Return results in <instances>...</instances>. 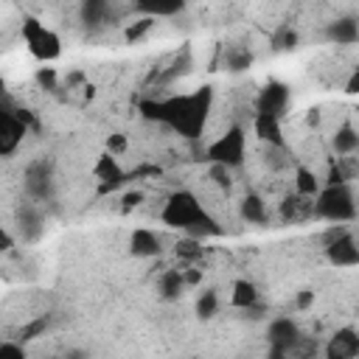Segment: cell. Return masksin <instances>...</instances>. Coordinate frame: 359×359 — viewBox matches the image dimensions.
<instances>
[{
	"label": "cell",
	"instance_id": "cell-12",
	"mask_svg": "<svg viewBox=\"0 0 359 359\" xmlns=\"http://www.w3.org/2000/svg\"><path fill=\"white\" fill-rule=\"evenodd\" d=\"M252 129H255L258 140L269 143V149H283V146H286V140H283V126H280V118H278V115L255 112Z\"/></svg>",
	"mask_w": 359,
	"mask_h": 359
},
{
	"label": "cell",
	"instance_id": "cell-42",
	"mask_svg": "<svg viewBox=\"0 0 359 359\" xmlns=\"http://www.w3.org/2000/svg\"><path fill=\"white\" fill-rule=\"evenodd\" d=\"M306 123H309V126H317V123H320V109H309Z\"/></svg>",
	"mask_w": 359,
	"mask_h": 359
},
{
	"label": "cell",
	"instance_id": "cell-25",
	"mask_svg": "<svg viewBox=\"0 0 359 359\" xmlns=\"http://www.w3.org/2000/svg\"><path fill=\"white\" fill-rule=\"evenodd\" d=\"M154 22H157V17H149V14H143L140 20H135V22H129L126 25V31H123V39L132 45V42H137V39H143L151 28H154Z\"/></svg>",
	"mask_w": 359,
	"mask_h": 359
},
{
	"label": "cell",
	"instance_id": "cell-10",
	"mask_svg": "<svg viewBox=\"0 0 359 359\" xmlns=\"http://www.w3.org/2000/svg\"><path fill=\"white\" fill-rule=\"evenodd\" d=\"M258 112H266V115H283V109L289 107V87L283 81H269L264 84V90L258 93V101H255Z\"/></svg>",
	"mask_w": 359,
	"mask_h": 359
},
{
	"label": "cell",
	"instance_id": "cell-13",
	"mask_svg": "<svg viewBox=\"0 0 359 359\" xmlns=\"http://www.w3.org/2000/svg\"><path fill=\"white\" fill-rule=\"evenodd\" d=\"M325 255L334 266H356L359 264V244L353 241L351 233H345L342 238L325 244Z\"/></svg>",
	"mask_w": 359,
	"mask_h": 359
},
{
	"label": "cell",
	"instance_id": "cell-3",
	"mask_svg": "<svg viewBox=\"0 0 359 359\" xmlns=\"http://www.w3.org/2000/svg\"><path fill=\"white\" fill-rule=\"evenodd\" d=\"M205 213H208V210L202 208V202L196 199V194H191V191H174V194L165 199L160 219H163L168 227L188 233Z\"/></svg>",
	"mask_w": 359,
	"mask_h": 359
},
{
	"label": "cell",
	"instance_id": "cell-15",
	"mask_svg": "<svg viewBox=\"0 0 359 359\" xmlns=\"http://www.w3.org/2000/svg\"><path fill=\"white\" fill-rule=\"evenodd\" d=\"M325 36H328L331 42H337V45H351V42L359 39V20L342 17V20L331 22V25L325 28Z\"/></svg>",
	"mask_w": 359,
	"mask_h": 359
},
{
	"label": "cell",
	"instance_id": "cell-34",
	"mask_svg": "<svg viewBox=\"0 0 359 359\" xmlns=\"http://www.w3.org/2000/svg\"><path fill=\"white\" fill-rule=\"evenodd\" d=\"M107 151H112V154H123V151H126V135H121V132L109 135V137H107Z\"/></svg>",
	"mask_w": 359,
	"mask_h": 359
},
{
	"label": "cell",
	"instance_id": "cell-28",
	"mask_svg": "<svg viewBox=\"0 0 359 359\" xmlns=\"http://www.w3.org/2000/svg\"><path fill=\"white\" fill-rule=\"evenodd\" d=\"M216 306H219V297H216L213 289H208V292H202L199 300H196V314H199L202 320H210V317L216 314Z\"/></svg>",
	"mask_w": 359,
	"mask_h": 359
},
{
	"label": "cell",
	"instance_id": "cell-27",
	"mask_svg": "<svg viewBox=\"0 0 359 359\" xmlns=\"http://www.w3.org/2000/svg\"><path fill=\"white\" fill-rule=\"evenodd\" d=\"M50 325V320L48 317H36V320H31V323H25L20 331H17V337L14 339H20V342H28V339H36L39 334H45V328Z\"/></svg>",
	"mask_w": 359,
	"mask_h": 359
},
{
	"label": "cell",
	"instance_id": "cell-31",
	"mask_svg": "<svg viewBox=\"0 0 359 359\" xmlns=\"http://www.w3.org/2000/svg\"><path fill=\"white\" fill-rule=\"evenodd\" d=\"M36 84L45 90H56V70L53 67H39L36 70Z\"/></svg>",
	"mask_w": 359,
	"mask_h": 359
},
{
	"label": "cell",
	"instance_id": "cell-14",
	"mask_svg": "<svg viewBox=\"0 0 359 359\" xmlns=\"http://www.w3.org/2000/svg\"><path fill=\"white\" fill-rule=\"evenodd\" d=\"M129 252L137 255V258H154L160 255V236L146 230V227H137L132 236H129Z\"/></svg>",
	"mask_w": 359,
	"mask_h": 359
},
{
	"label": "cell",
	"instance_id": "cell-8",
	"mask_svg": "<svg viewBox=\"0 0 359 359\" xmlns=\"http://www.w3.org/2000/svg\"><path fill=\"white\" fill-rule=\"evenodd\" d=\"M25 132H28V126H25V121L17 115V109H8V107H6V109L0 112V154L8 157V154L22 143Z\"/></svg>",
	"mask_w": 359,
	"mask_h": 359
},
{
	"label": "cell",
	"instance_id": "cell-7",
	"mask_svg": "<svg viewBox=\"0 0 359 359\" xmlns=\"http://www.w3.org/2000/svg\"><path fill=\"white\" fill-rule=\"evenodd\" d=\"M300 339V328L294 320L289 317H278L269 323V345H272V356H286L294 353V345Z\"/></svg>",
	"mask_w": 359,
	"mask_h": 359
},
{
	"label": "cell",
	"instance_id": "cell-16",
	"mask_svg": "<svg viewBox=\"0 0 359 359\" xmlns=\"http://www.w3.org/2000/svg\"><path fill=\"white\" fill-rule=\"evenodd\" d=\"M311 196H303L294 191V196H286L280 202V216L286 222H297V219H306L309 213H314V202H309Z\"/></svg>",
	"mask_w": 359,
	"mask_h": 359
},
{
	"label": "cell",
	"instance_id": "cell-35",
	"mask_svg": "<svg viewBox=\"0 0 359 359\" xmlns=\"http://www.w3.org/2000/svg\"><path fill=\"white\" fill-rule=\"evenodd\" d=\"M345 233H348V227H345V224H339V222H334V224H331V227L323 233V244H331V241L342 238Z\"/></svg>",
	"mask_w": 359,
	"mask_h": 359
},
{
	"label": "cell",
	"instance_id": "cell-9",
	"mask_svg": "<svg viewBox=\"0 0 359 359\" xmlns=\"http://www.w3.org/2000/svg\"><path fill=\"white\" fill-rule=\"evenodd\" d=\"M93 177L98 180V191H101V194L118 188V185L126 180V174H123V168L118 165V160H115L112 151L98 154V160H95V165H93Z\"/></svg>",
	"mask_w": 359,
	"mask_h": 359
},
{
	"label": "cell",
	"instance_id": "cell-24",
	"mask_svg": "<svg viewBox=\"0 0 359 359\" xmlns=\"http://www.w3.org/2000/svg\"><path fill=\"white\" fill-rule=\"evenodd\" d=\"M20 230L25 233V238H36L42 233V216L34 205H25L20 210Z\"/></svg>",
	"mask_w": 359,
	"mask_h": 359
},
{
	"label": "cell",
	"instance_id": "cell-39",
	"mask_svg": "<svg viewBox=\"0 0 359 359\" xmlns=\"http://www.w3.org/2000/svg\"><path fill=\"white\" fill-rule=\"evenodd\" d=\"M311 303H314V292H309V289H306V292H300V294H297V309H309Z\"/></svg>",
	"mask_w": 359,
	"mask_h": 359
},
{
	"label": "cell",
	"instance_id": "cell-33",
	"mask_svg": "<svg viewBox=\"0 0 359 359\" xmlns=\"http://www.w3.org/2000/svg\"><path fill=\"white\" fill-rule=\"evenodd\" d=\"M0 356H17V359H22V356H25V348H22L20 339H17V342L6 339V342H0Z\"/></svg>",
	"mask_w": 359,
	"mask_h": 359
},
{
	"label": "cell",
	"instance_id": "cell-29",
	"mask_svg": "<svg viewBox=\"0 0 359 359\" xmlns=\"http://www.w3.org/2000/svg\"><path fill=\"white\" fill-rule=\"evenodd\" d=\"M177 255H180V258H188V261H196V258L202 255V238H194V236L182 238V241L177 244Z\"/></svg>",
	"mask_w": 359,
	"mask_h": 359
},
{
	"label": "cell",
	"instance_id": "cell-40",
	"mask_svg": "<svg viewBox=\"0 0 359 359\" xmlns=\"http://www.w3.org/2000/svg\"><path fill=\"white\" fill-rule=\"evenodd\" d=\"M0 244H3V247H0V250H3V252H8V250H11V247H14V238H11V233H8V230H6V227H3V230H0Z\"/></svg>",
	"mask_w": 359,
	"mask_h": 359
},
{
	"label": "cell",
	"instance_id": "cell-17",
	"mask_svg": "<svg viewBox=\"0 0 359 359\" xmlns=\"http://www.w3.org/2000/svg\"><path fill=\"white\" fill-rule=\"evenodd\" d=\"M185 6V0H135V8L149 17H171Z\"/></svg>",
	"mask_w": 359,
	"mask_h": 359
},
{
	"label": "cell",
	"instance_id": "cell-4",
	"mask_svg": "<svg viewBox=\"0 0 359 359\" xmlns=\"http://www.w3.org/2000/svg\"><path fill=\"white\" fill-rule=\"evenodd\" d=\"M22 39H25L28 50L39 62H53V59L62 56V39L50 28H45L36 17H25L22 20Z\"/></svg>",
	"mask_w": 359,
	"mask_h": 359
},
{
	"label": "cell",
	"instance_id": "cell-18",
	"mask_svg": "<svg viewBox=\"0 0 359 359\" xmlns=\"http://www.w3.org/2000/svg\"><path fill=\"white\" fill-rule=\"evenodd\" d=\"M185 286H188V283H185L182 269H165V272L160 275V294H163L165 300H177Z\"/></svg>",
	"mask_w": 359,
	"mask_h": 359
},
{
	"label": "cell",
	"instance_id": "cell-22",
	"mask_svg": "<svg viewBox=\"0 0 359 359\" xmlns=\"http://www.w3.org/2000/svg\"><path fill=\"white\" fill-rule=\"evenodd\" d=\"M109 14V3L107 0H81V20L87 25H101Z\"/></svg>",
	"mask_w": 359,
	"mask_h": 359
},
{
	"label": "cell",
	"instance_id": "cell-32",
	"mask_svg": "<svg viewBox=\"0 0 359 359\" xmlns=\"http://www.w3.org/2000/svg\"><path fill=\"white\" fill-rule=\"evenodd\" d=\"M230 171H233V168H227V165H222V163H213V165H210V177H213V182L222 185V188L230 185Z\"/></svg>",
	"mask_w": 359,
	"mask_h": 359
},
{
	"label": "cell",
	"instance_id": "cell-2",
	"mask_svg": "<svg viewBox=\"0 0 359 359\" xmlns=\"http://www.w3.org/2000/svg\"><path fill=\"white\" fill-rule=\"evenodd\" d=\"M314 216L328 219V222H348L356 216V199L348 188V182L339 185H325L314 196Z\"/></svg>",
	"mask_w": 359,
	"mask_h": 359
},
{
	"label": "cell",
	"instance_id": "cell-21",
	"mask_svg": "<svg viewBox=\"0 0 359 359\" xmlns=\"http://www.w3.org/2000/svg\"><path fill=\"white\" fill-rule=\"evenodd\" d=\"M230 303L236 309H250L258 303V289L252 280H236L233 283V294H230Z\"/></svg>",
	"mask_w": 359,
	"mask_h": 359
},
{
	"label": "cell",
	"instance_id": "cell-6",
	"mask_svg": "<svg viewBox=\"0 0 359 359\" xmlns=\"http://www.w3.org/2000/svg\"><path fill=\"white\" fill-rule=\"evenodd\" d=\"M25 194L36 202H45L50 194H53V168L48 160H34L28 168H25Z\"/></svg>",
	"mask_w": 359,
	"mask_h": 359
},
{
	"label": "cell",
	"instance_id": "cell-5",
	"mask_svg": "<svg viewBox=\"0 0 359 359\" xmlns=\"http://www.w3.org/2000/svg\"><path fill=\"white\" fill-rule=\"evenodd\" d=\"M244 149H247L244 129H241V126H230L224 135H219V137L208 146L205 157H208L210 163H222V165H227V168H238V165L244 163Z\"/></svg>",
	"mask_w": 359,
	"mask_h": 359
},
{
	"label": "cell",
	"instance_id": "cell-38",
	"mask_svg": "<svg viewBox=\"0 0 359 359\" xmlns=\"http://www.w3.org/2000/svg\"><path fill=\"white\" fill-rule=\"evenodd\" d=\"M143 202V194L140 191H129L126 196H123V210H129V208H137Z\"/></svg>",
	"mask_w": 359,
	"mask_h": 359
},
{
	"label": "cell",
	"instance_id": "cell-26",
	"mask_svg": "<svg viewBox=\"0 0 359 359\" xmlns=\"http://www.w3.org/2000/svg\"><path fill=\"white\" fill-rule=\"evenodd\" d=\"M250 62H252V53H250L247 48H227V50H224V65H227V70H233V73L247 70Z\"/></svg>",
	"mask_w": 359,
	"mask_h": 359
},
{
	"label": "cell",
	"instance_id": "cell-41",
	"mask_svg": "<svg viewBox=\"0 0 359 359\" xmlns=\"http://www.w3.org/2000/svg\"><path fill=\"white\" fill-rule=\"evenodd\" d=\"M182 275H185V283H188V286H194V283L202 280V272H199V269H182Z\"/></svg>",
	"mask_w": 359,
	"mask_h": 359
},
{
	"label": "cell",
	"instance_id": "cell-1",
	"mask_svg": "<svg viewBox=\"0 0 359 359\" xmlns=\"http://www.w3.org/2000/svg\"><path fill=\"white\" fill-rule=\"evenodd\" d=\"M210 104H213V90L199 87L188 95H171V98H163V101L143 98L140 101V115L146 121L163 123V126L174 129L177 135L194 140V137L202 135V129L208 123Z\"/></svg>",
	"mask_w": 359,
	"mask_h": 359
},
{
	"label": "cell",
	"instance_id": "cell-36",
	"mask_svg": "<svg viewBox=\"0 0 359 359\" xmlns=\"http://www.w3.org/2000/svg\"><path fill=\"white\" fill-rule=\"evenodd\" d=\"M345 180H348V177H345V168H342V163H337V165H331L325 185H339V182H345Z\"/></svg>",
	"mask_w": 359,
	"mask_h": 359
},
{
	"label": "cell",
	"instance_id": "cell-23",
	"mask_svg": "<svg viewBox=\"0 0 359 359\" xmlns=\"http://www.w3.org/2000/svg\"><path fill=\"white\" fill-rule=\"evenodd\" d=\"M241 216H244L247 222H252V224L266 222V205H264V199L255 196V194H247V196L241 199Z\"/></svg>",
	"mask_w": 359,
	"mask_h": 359
},
{
	"label": "cell",
	"instance_id": "cell-11",
	"mask_svg": "<svg viewBox=\"0 0 359 359\" xmlns=\"http://www.w3.org/2000/svg\"><path fill=\"white\" fill-rule=\"evenodd\" d=\"M325 356L328 359H351V356H359V334L353 328L334 331V337L325 345Z\"/></svg>",
	"mask_w": 359,
	"mask_h": 359
},
{
	"label": "cell",
	"instance_id": "cell-19",
	"mask_svg": "<svg viewBox=\"0 0 359 359\" xmlns=\"http://www.w3.org/2000/svg\"><path fill=\"white\" fill-rule=\"evenodd\" d=\"M331 146H334V151L337 154H353L356 149H359V132L353 129V126H342V129H337V135L331 137Z\"/></svg>",
	"mask_w": 359,
	"mask_h": 359
},
{
	"label": "cell",
	"instance_id": "cell-37",
	"mask_svg": "<svg viewBox=\"0 0 359 359\" xmlns=\"http://www.w3.org/2000/svg\"><path fill=\"white\" fill-rule=\"evenodd\" d=\"M345 93H348V95H359V67L348 76V81H345Z\"/></svg>",
	"mask_w": 359,
	"mask_h": 359
},
{
	"label": "cell",
	"instance_id": "cell-20",
	"mask_svg": "<svg viewBox=\"0 0 359 359\" xmlns=\"http://www.w3.org/2000/svg\"><path fill=\"white\" fill-rule=\"evenodd\" d=\"M294 191L303 194V196H311V199H314L323 188H320V180H317V174H314L311 168L297 165V168H294Z\"/></svg>",
	"mask_w": 359,
	"mask_h": 359
},
{
	"label": "cell",
	"instance_id": "cell-30",
	"mask_svg": "<svg viewBox=\"0 0 359 359\" xmlns=\"http://www.w3.org/2000/svg\"><path fill=\"white\" fill-rule=\"evenodd\" d=\"M272 45H275V50H292V48L297 45V34H294L292 28H280V31L275 34Z\"/></svg>",
	"mask_w": 359,
	"mask_h": 359
}]
</instances>
